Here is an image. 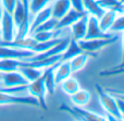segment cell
<instances>
[{
    "label": "cell",
    "instance_id": "83f0119b",
    "mask_svg": "<svg viewBox=\"0 0 124 121\" xmlns=\"http://www.w3.org/2000/svg\"><path fill=\"white\" fill-rule=\"evenodd\" d=\"M110 30L112 32H120V31H124V15L121 16H116L114 23L112 24Z\"/></svg>",
    "mask_w": 124,
    "mask_h": 121
},
{
    "label": "cell",
    "instance_id": "e0dca14e",
    "mask_svg": "<svg viewBox=\"0 0 124 121\" xmlns=\"http://www.w3.org/2000/svg\"><path fill=\"white\" fill-rule=\"evenodd\" d=\"M116 16H118V12L116 10H106L103 15L98 20L100 28L103 32H108L111 28L112 24L114 23Z\"/></svg>",
    "mask_w": 124,
    "mask_h": 121
},
{
    "label": "cell",
    "instance_id": "4316f807",
    "mask_svg": "<svg viewBox=\"0 0 124 121\" xmlns=\"http://www.w3.org/2000/svg\"><path fill=\"white\" fill-rule=\"evenodd\" d=\"M0 91L10 94H20L27 91V85H22V86H16V87H4L2 82H0Z\"/></svg>",
    "mask_w": 124,
    "mask_h": 121
},
{
    "label": "cell",
    "instance_id": "f546056e",
    "mask_svg": "<svg viewBox=\"0 0 124 121\" xmlns=\"http://www.w3.org/2000/svg\"><path fill=\"white\" fill-rule=\"evenodd\" d=\"M71 2V7L74 10L77 11H85L84 10V4H83V0H70Z\"/></svg>",
    "mask_w": 124,
    "mask_h": 121
},
{
    "label": "cell",
    "instance_id": "ffe728a7",
    "mask_svg": "<svg viewBox=\"0 0 124 121\" xmlns=\"http://www.w3.org/2000/svg\"><path fill=\"white\" fill-rule=\"evenodd\" d=\"M71 100L75 106H79V107H84L89 103L90 100V94L88 91L85 89H79L76 93L71 95Z\"/></svg>",
    "mask_w": 124,
    "mask_h": 121
},
{
    "label": "cell",
    "instance_id": "5bb4252c",
    "mask_svg": "<svg viewBox=\"0 0 124 121\" xmlns=\"http://www.w3.org/2000/svg\"><path fill=\"white\" fill-rule=\"evenodd\" d=\"M71 8H72V7H71L70 0H56V1L51 4L52 16L60 20L64 14H66V12H68Z\"/></svg>",
    "mask_w": 124,
    "mask_h": 121
},
{
    "label": "cell",
    "instance_id": "f1b7e54d",
    "mask_svg": "<svg viewBox=\"0 0 124 121\" xmlns=\"http://www.w3.org/2000/svg\"><path fill=\"white\" fill-rule=\"evenodd\" d=\"M1 3L3 7V10L8 11L9 13H12L15 3H16V0H1Z\"/></svg>",
    "mask_w": 124,
    "mask_h": 121
},
{
    "label": "cell",
    "instance_id": "4fadbf2b",
    "mask_svg": "<svg viewBox=\"0 0 124 121\" xmlns=\"http://www.w3.org/2000/svg\"><path fill=\"white\" fill-rule=\"evenodd\" d=\"M51 16H52V9H51V6L45 7L43 10H40L39 12H37L36 14H35L34 20H33L32 23H31L30 35L32 34L33 32H34V30L37 27V26L40 25L41 23H44L46 20H48L49 17H51Z\"/></svg>",
    "mask_w": 124,
    "mask_h": 121
},
{
    "label": "cell",
    "instance_id": "6da1fadb",
    "mask_svg": "<svg viewBox=\"0 0 124 121\" xmlns=\"http://www.w3.org/2000/svg\"><path fill=\"white\" fill-rule=\"evenodd\" d=\"M118 39H119L118 35H112L111 37H107V38L81 39V40H77V43H78V46L82 48L83 51L92 54L96 58L99 50L114 44L116 41H118Z\"/></svg>",
    "mask_w": 124,
    "mask_h": 121
},
{
    "label": "cell",
    "instance_id": "d590c367",
    "mask_svg": "<svg viewBox=\"0 0 124 121\" xmlns=\"http://www.w3.org/2000/svg\"><path fill=\"white\" fill-rule=\"evenodd\" d=\"M2 76H3V72H0V82L2 80Z\"/></svg>",
    "mask_w": 124,
    "mask_h": 121
},
{
    "label": "cell",
    "instance_id": "ac0fdd59",
    "mask_svg": "<svg viewBox=\"0 0 124 121\" xmlns=\"http://www.w3.org/2000/svg\"><path fill=\"white\" fill-rule=\"evenodd\" d=\"M82 52H84V51L78 46L77 40L72 37V38H70V41H69V45H68V47H66V49L62 52L61 61L70 60V59H72L73 57H75L78 54H82Z\"/></svg>",
    "mask_w": 124,
    "mask_h": 121
},
{
    "label": "cell",
    "instance_id": "836d02e7",
    "mask_svg": "<svg viewBox=\"0 0 124 121\" xmlns=\"http://www.w3.org/2000/svg\"><path fill=\"white\" fill-rule=\"evenodd\" d=\"M119 13L124 15V3H122V6H121V9H120V11H119Z\"/></svg>",
    "mask_w": 124,
    "mask_h": 121
},
{
    "label": "cell",
    "instance_id": "4dcf8cb0",
    "mask_svg": "<svg viewBox=\"0 0 124 121\" xmlns=\"http://www.w3.org/2000/svg\"><path fill=\"white\" fill-rule=\"evenodd\" d=\"M114 97H116V96H114ZM116 105H118L119 111H120L121 116H122V120H124V102L122 99H120V98H118V97H116Z\"/></svg>",
    "mask_w": 124,
    "mask_h": 121
},
{
    "label": "cell",
    "instance_id": "484cf974",
    "mask_svg": "<svg viewBox=\"0 0 124 121\" xmlns=\"http://www.w3.org/2000/svg\"><path fill=\"white\" fill-rule=\"evenodd\" d=\"M124 74V68H111L108 70H103V71L99 72V76L101 78H108V76H116Z\"/></svg>",
    "mask_w": 124,
    "mask_h": 121
},
{
    "label": "cell",
    "instance_id": "d4e9b609",
    "mask_svg": "<svg viewBox=\"0 0 124 121\" xmlns=\"http://www.w3.org/2000/svg\"><path fill=\"white\" fill-rule=\"evenodd\" d=\"M97 2L105 10H116L118 14L122 6V2L119 0H97Z\"/></svg>",
    "mask_w": 124,
    "mask_h": 121
},
{
    "label": "cell",
    "instance_id": "8992f818",
    "mask_svg": "<svg viewBox=\"0 0 124 121\" xmlns=\"http://www.w3.org/2000/svg\"><path fill=\"white\" fill-rule=\"evenodd\" d=\"M0 105H31L39 107V103L34 96H17L0 91Z\"/></svg>",
    "mask_w": 124,
    "mask_h": 121
},
{
    "label": "cell",
    "instance_id": "1f68e13d",
    "mask_svg": "<svg viewBox=\"0 0 124 121\" xmlns=\"http://www.w3.org/2000/svg\"><path fill=\"white\" fill-rule=\"evenodd\" d=\"M107 91L109 92V93H111L112 95H114L116 97L120 98V99H122L123 102H124V93H122V92H119V91H116V89H108Z\"/></svg>",
    "mask_w": 124,
    "mask_h": 121
},
{
    "label": "cell",
    "instance_id": "8d00e7d4",
    "mask_svg": "<svg viewBox=\"0 0 124 121\" xmlns=\"http://www.w3.org/2000/svg\"><path fill=\"white\" fill-rule=\"evenodd\" d=\"M119 1H121V2H122V3H124V0H119Z\"/></svg>",
    "mask_w": 124,
    "mask_h": 121
},
{
    "label": "cell",
    "instance_id": "603a6c76",
    "mask_svg": "<svg viewBox=\"0 0 124 121\" xmlns=\"http://www.w3.org/2000/svg\"><path fill=\"white\" fill-rule=\"evenodd\" d=\"M58 19H56V17L51 16L49 17L48 20H46L44 23H41L40 25H38L36 28L34 30V32L33 33H37V32H44V31H52V30H56L57 27V24H58ZM32 33V34H33ZM31 34V35H32Z\"/></svg>",
    "mask_w": 124,
    "mask_h": 121
},
{
    "label": "cell",
    "instance_id": "cb8c5ba5",
    "mask_svg": "<svg viewBox=\"0 0 124 121\" xmlns=\"http://www.w3.org/2000/svg\"><path fill=\"white\" fill-rule=\"evenodd\" d=\"M50 1L51 0H28V8H30L31 14L35 15L37 12L47 7Z\"/></svg>",
    "mask_w": 124,
    "mask_h": 121
},
{
    "label": "cell",
    "instance_id": "d6986e66",
    "mask_svg": "<svg viewBox=\"0 0 124 121\" xmlns=\"http://www.w3.org/2000/svg\"><path fill=\"white\" fill-rule=\"evenodd\" d=\"M17 71L28 81V82H33V81H36L38 78H40L41 74H43L44 70L40 68H35V67H20L17 69Z\"/></svg>",
    "mask_w": 124,
    "mask_h": 121
},
{
    "label": "cell",
    "instance_id": "9a60e30c",
    "mask_svg": "<svg viewBox=\"0 0 124 121\" xmlns=\"http://www.w3.org/2000/svg\"><path fill=\"white\" fill-rule=\"evenodd\" d=\"M83 4H84V10L89 15H93V16L97 17L98 20L106 12L105 9L101 8L98 4L97 0H83Z\"/></svg>",
    "mask_w": 124,
    "mask_h": 121
},
{
    "label": "cell",
    "instance_id": "ba28073f",
    "mask_svg": "<svg viewBox=\"0 0 124 121\" xmlns=\"http://www.w3.org/2000/svg\"><path fill=\"white\" fill-rule=\"evenodd\" d=\"M112 34L108 32H103L99 26L98 19L93 15L88 14V22H87V32H86L84 39H93V38H107L111 37Z\"/></svg>",
    "mask_w": 124,
    "mask_h": 121
},
{
    "label": "cell",
    "instance_id": "2e32d148",
    "mask_svg": "<svg viewBox=\"0 0 124 121\" xmlns=\"http://www.w3.org/2000/svg\"><path fill=\"white\" fill-rule=\"evenodd\" d=\"M90 56H93V55L84 51V52H82V54L76 55V56L73 57L72 59H70L69 62H70V67H71V70H72V73L83 69V68L85 67V65L87 63V61H88V59H89Z\"/></svg>",
    "mask_w": 124,
    "mask_h": 121
},
{
    "label": "cell",
    "instance_id": "d6a6232c",
    "mask_svg": "<svg viewBox=\"0 0 124 121\" xmlns=\"http://www.w3.org/2000/svg\"><path fill=\"white\" fill-rule=\"evenodd\" d=\"M122 59L124 60V33H123V37H122Z\"/></svg>",
    "mask_w": 124,
    "mask_h": 121
},
{
    "label": "cell",
    "instance_id": "9c48e42d",
    "mask_svg": "<svg viewBox=\"0 0 124 121\" xmlns=\"http://www.w3.org/2000/svg\"><path fill=\"white\" fill-rule=\"evenodd\" d=\"M1 82L4 87H16L22 86V85H27L30 83L17 70L16 71L3 72Z\"/></svg>",
    "mask_w": 124,
    "mask_h": 121
},
{
    "label": "cell",
    "instance_id": "277c9868",
    "mask_svg": "<svg viewBox=\"0 0 124 121\" xmlns=\"http://www.w3.org/2000/svg\"><path fill=\"white\" fill-rule=\"evenodd\" d=\"M27 91L32 96H34L39 103V108L43 110H48V105L46 102V91L45 83H44V75L41 74L40 78H38L36 81L28 83L27 84Z\"/></svg>",
    "mask_w": 124,
    "mask_h": 121
},
{
    "label": "cell",
    "instance_id": "5b68a950",
    "mask_svg": "<svg viewBox=\"0 0 124 121\" xmlns=\"http://www.w3.org/2000/svg\"><path fill=\"white\" fill-rule=\"evenodd\" d=\"M35 54L36 52L28 49L0 45V59H14V60L27 61Z\"/></svg>",
    "mask_w": 124,
    "mask_h": 121
},
{
    "label": "cell",
    "instance_id": "3957f363",
    "mask_svg": "<svg viewBox=\"0 0 124 121\" xmlns=\"http://www.w3.org/2000/svg\"><path fill=\"white\" fill-rule=\"evenodd\" d=\"M59 110L69 113L73 118H75V119H77L79 121H105V120H107V118L102 117V116L94 113L92 111H88L86 109H83L79 106H75V105L73 107H70L65 104H62L59 107Z\"/></svg>",
    "mask_w": 124,
    "mask_h": 121
},
{
    "label": "cell",
    "instance_id": "7c38bea8",
    "mask_svg": "<svg viewBox=\"0 0 124 121\" xmlns=\"http://www.w3.org/2000/svg\"><path fill=\"white\" fill-rule=\"evenodd\" d=\"M71 74H72V70H71L69 60L60 61V63H59L58 67L54 70V83L56 84H60L63 80L71 76Z\"/></svg>",
    "mask_w": 124,
    "mask_h": 121
},
{
    "label": "cell",
    "instance_id": "30bf717a",
    "mask_svg": "<svg viewBox=\"0 0 124 121\" xmlns=\"http://www.w3.org/2000/svg\"><path fill=\"white\" fill-rule=\"evenodd\" d=\"M86 13H87L86 11H77V10H74L73 8H71L66 12V14H64L58 21L56 30H63L65 27H69L73 23H75L78 19H81L83 15H85Z\"/></svg>",
    "mask_w": 124,
    "mask_h": 121
},
{
    "label": "cell",
    "instance_id": "44dd1931",
    "mask_svg": "<svg viewBox=\"0 0 124 121\" xmlns=\"http://www.w3.org/2000/svg\"><path fill=\"white\" fill-rule=\"evenodd\" d=\"M62 32V30H52V31H44V32H37L33 33L31 36L35 39L36 41L43 43V41L51 40L54 38H57L58 35Z\"/></svg>",
    "mask_w": 124,
    "mask_h": 121
},
{
    "label": "cell",
    "instance_id": "7402d4cb",
    "mask_svg": "<svg viewBox=\"0 0 124 121\" xmlns=\"http://www.w3.org/2000/svg\"><path fill=\"white\" fill-rule=\"evenodd\" d=\"M61 87H62V89H63L64 93L68 94V95H70V96L72 95V94L76 93V92L81 89L79 83L77 82V80H75L74 78H71V76H69V78H66L65 80L62 81Z\"/></svg>",
    "mask_w": 124,
    "mask_h": 121
},
{
    "label": "cell",
    "instance_id": "52a82bcc",
    "mask_svg": "<svg viewBox=\"0 0 124 121\" xmlns=\"http://www.w3.org/2000/svg\"><path fill=\"white\" fill-rule=\"evenodd\" d=\"M1 36L2 40L4 43L8 41H12L15 38V25L14 21H13L12 14L9 13L8 11L3 10L1 13Z\"/></svg>",
    "mask_w": 124,
    "mask_h": 121
},
{
    "label": "cell",
    "instance_id": "8fae6325",
    "mask_svg": "<svg viewBox=\"0 0 124 121\" xmlns=\"http://www.w3.org/2000/svg\"><path fill=\"white\" fill-rule=\"evenodd\" d=\"M87 22H88V13L78 19L75 23L71 25V31H72L73 38L76 40L85 38L86 32H87Z\"/></svg>",
    "mask_w": 124,
    "mask_h": 121
},
{
    "label": "cell",
    "instance_id": "e575fe53",
    "mask_svg": "<svg viewBox=\"0 0 124 121\" xmlns=\"http://www.w3.org/2000/svg\"><path fill=\"white\" fill-rule=\"evenodd\" d=\"M114 68H124V60H123V62L121 63V65H116Z\"/></svg>",
    "mask_w": 124,
    "mask_h": 121
},
{
    "label": "cell",
    "instance_id": "7a4b0ae2",
    "mask_svg": "<svg viewBox=\"0 0 124 121\" xmlns=\"http://www.w3.org/2000/svg\"><path fill=\"white\" fill-rule=\"evenodd\" d=\"M95 87H96L97 94H98L99 102H100L102 108L106 110V113L109 116H111L114 119V121L122 120V116H121L120 111H119L116 97H114L111 93H109L108 91H105L99 84H96Z\"/></svg>",
    "mask_w": 124,
    "mask_h": 121
}]
</instances>
